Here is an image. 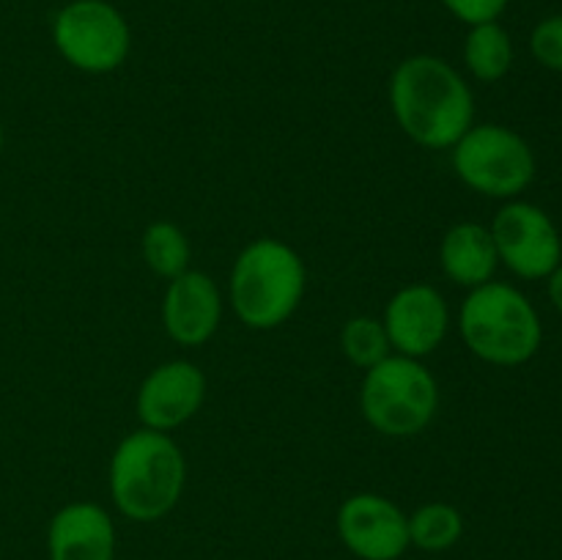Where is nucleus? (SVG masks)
Here are the masks:
<instances>
[{
  "instance_id": "nucleus-21",
  "label": "nucleus",
  "mask_w": 562,
  "mask_h": 560,
  "mask_svg": "<svg viewBox=\"0 0 562 560\" xmlns=\"http://www.w3.org/2000/svg\"><path fill=\"white\" fill-rule=\"evenodd\" d=\"M549 296H552L554 307L562 313V264H558V269L549 275Z\"/></svg>"
},
{
  "instance_id": "nucleus-3",
  "label": "nucleus",
  "mask_w": 562,
  "mask_h": 560,
  "mask_svg": "<svg viewBox=\"0 0 562 560\" xmlns=\"http://www.w3.org/2000/svg\"><path fill=\"white\" fill-rule=\"evenodd\" d=\"M305 261L280 239L250 242L231 269V305L250 329H274L289 322L305 294Z\"/></svg>"
},
{
  "instance_id": "nucleus-12",
  "label": "nucleus",
  "mask_w": 562,
  "mask_h": 560,
  "mask_svg": "<svg viewBox=\"0 0 562 560\" xmlns=\"http://www.w3.org/2000/svg\"><path fill=\"white\" fill-rule=\"evenodd\" d=\"M223 316L220 289L201 269H187L168 283L162 296L165 333L181 346H201L217 333Z\"/></svg>"
},
{
  "instance_id": "nucleus-7",
  "label": "nucleus",
  "mask_w": 562,
  "mask_h": 560,
  "mask_svg": "<svg viewBox=\"0 0 562 560\" xmlns=\"http://www.w3.org/2000/svg\"><path fill=\"white\" fill-rule=\"evenodd\" d=\"M53 42L60 58L88 75H108L132 47L124 14L108 0H71L55 14Z\"/></svg>"
},
{
  "instance_id": "nucleus-4",
  "label": "nucleus",
  "mask_w": 562,
  "mask_h": 560,
  "mask_svg": "<svg viewBox=\"0 0 562 560\" xmlns=\"http://www.w3.org/2000/svg\"><path fill=\"white\" fill-rule=\"evenodd\" d=\"M461 338L472 355L492 366H521L538 351L541 318L521 291L508 283L477 285L459 313Z\"/></svg>"
},
{
  "instance_id": "nucleus-13",
  "label": "nucleus",
  "mask_w": 562,
  "mask_h": 560,
  "mask_svg": "<svg viewBox=\"0 0 562 560\" xmlns=\"http://www.w3.org/2000/svg\"><path fill=\"white\" fill-rule=\"evenodd\" d=\"M113 522L97 503H71L53 516L49 525L53 560H113Z\"/></svg>"
},
{
  "instance_id": "nucleus-5",
  "label": "nucleus",
  "mask_w": 562,
  "mask_h": 560,
  "mask_svg": "<svg viewBox=\"0 0 562 560\" xmlns=\"http://www.w3.org/2000/svg\"><path fill=\"white\" fill-rule=\"evenodd\" d=\"M437 406V379L415 357L390 355L366 371L360 410L379 434L415 437L434 421Z\"/></svg>"
},
{
  "instance_id": "nucleus-15",
  "label": "nucleus",
  "mask_w": 562,
  "mask_h": 560,
  "mask_svg": "<svg viewBox=\"0 0 562 560\" xmlns=\"http://www.w3.org/2000/svg\"><path fill=\"white\" fill-rule=\"evenodd\" d=\"M464 60L467 69L481 82L503 80L514 64V44H510L508 31L499 22L472 25L464 42Z\"/></svg>"
},
{
  "instance_id": "nucleus-11",
  "label": "nucleus",
  "mask_w": 562,
  "mask_h": 560,
  "mask_svg": "<svg viewBox=\"0 0 562 560\" xmlns=\"http://www.w3.org/2000/svg\"><path fill=\"white\" fill-rule=\"evenodd\" d=\"M346 547L366 560H395L409 547V519L382 494H355L338 511Z\"/></svg>"
},
{
  "instance_id": "nucleus-18",
  "label": "nucleus",
  "mask_w": 562,
  "mask_h": 560,
  "mask_svg": "<svg viewBox=\"0 0 562 560\" xmlns=\"http://www.w3.org/2000/svg\"><path fill=\"white\" fill-rule=\"evenodd\" d=\"M340 349L349 357V362H355L357 368H373L390 357V338L387 329H384L382 318L373 316H355L344 324V333H340Z\"/></svg>"
},
{
  "instance_id": "nucleus-17",
  "label": "nucleus",
  "mask_w": 562,
  "mask_h": 560,
  "mask_svg": "<svg viewBox=\"0 0 562 560\" xmlns=\"http://www.w3.org/2000/svg\"><path fill=\"white\" fill-rule=\"evenodd\" d=\"M461 514L448 503H428L415 511L409 519V541H415L420 549L439 552L459 541L461 536Z\"/></svg>"
},
{
  "instance_id": "nucleus-6",
  "label": "nucleus",
  "mask_w": 562,
  "mask_h": 560,
  "mask_svg": "<svg viewBox=\"0 0 562 560\" xmlns=\"http://www.w3.org/2000/svg\"><path fill=\"white\" fill-rule=\"evenodd\" d=\"M456 176L488 198H514L536 176L532 148L499 124H472L453 146Z\"/></svg>"
},
{
  "instance_id": "nucleus-14",
  "label": "nucleus",
  "mask_w": 562,
  "mask_h": 560,
  "mask_svg": "<svg viewBox=\"0 0 562 560\" xmlns=\"http://www.w3.org/2000/svg\"><path fill=\"white\" fill-rule=\"evenodd\" d=\"M439 261L445 275L453 283L477 289L488 283L497 272V245L492 239V231L477 223H459L442 236L439 245Z\"/></svg>"
},
{
  "instance_id": "nucleus-19",
  "label": "nucleus",
  "mask_w": 562,
  "mask_h": 560,
  "mask_svg": "<svg viewBox=\"0 0 562 560\" xmlns=\"http://www.w3.org/2000/svg\"><path fill=\"white\" fill-rule=\"evenodd\" d=\"M532 55L547 69L562 71V14L538 22L530 38Z\"/></svg>"
},
{
  "instance_id": "nucleus-16",
  "label": "nucleus",
  "mask_w": 562,
  "mask_h": 560,
  "mask_svg": "<svg viewBox=\"0 0 562 560\" xmlns=\"http://www.w3.org/2000/svg\"><path fill=\"white\" fill-rule=\"evenodd\" d=\"M143 258L159 278H179L190 269V242L170 220H157L143 234Z\"/></svg>"
},
{
  "instance_id": "nucleus-22",
  "label": "nucleus",
  "mask_w": 562,
  "mask_h": 560,
  "mask_svg": "<svg viewBox=\"0 0 562 560\" xmlns=\"http://www.w3.org/2000/svg\"><path fill=\"white\" fill-rule=\"evenodd\" d=\"M5 146V130H3V121H0V152H3Z\"/></svg>"
},
{
  "instance_id": "nucleus-10",
  "label": "nucleus",
  "mask_w": 562,
  "mask_h": 560,
  "mask_svg": "<svg viewBox=\"0 0 562 560\" xmlns=\"http://www.w3.org/2000/svg\"><path fill=\"white\" fill-rule=\"evenodd\" d=\"M390 346L404 357L431 355L448 335L450 311L445 296L428 283L404 285L384 307L382 318Z\"/></svg>"
},
{
  "instance_id": "nucleus-8",
  "label": "nucleus",
  "mask_w": 562,
  "mask_h": 560,
  "mask_svg": "<svg viewBox=\"0 0 562 560\" xmlns=\"http://www.w3.org/2000/svg\"><path fill=\"white\" fill-rule=\"evenodd\" d=\"M497 256L519 278H549L558 269L562 245L549 214L532 203L514 201L497 212L492 223Z\"/></svg>"
},
{
  "instance_id": "nucleus-2",
  "label": "nucleus",
  "mask_w": 562,
  "mask_h": 560,
  "mask_svg": "<svg viewBox=\"0 0 562 560\" xmlns=\"http://www.w3.org/2000/svg\"><path fill=\"white\" fill-rule=\"evenodd\" d=\"M187 461L165 432L137 428L126 434L110 459V494L121 514L151 522L168 514L184 492Z\"/></svg>"
},
{
  "instance_id": "nucleus-1",
  "label": "nucleus",
  "mask_w": 562,
  "mask_h": 560,
  "mask_svg": "<svg viewBox=\"0 0 562 560\" xmlns=\"http://www.w3.org/2000/svg\"><path fill=\"white\" fill-rule=\"evenodd\" d=\"M390 108L404 135L423 148H453L475 119L470 86L437 55H412L395 66Z\"/></svg>"
},
{
  "instance_id": "nucleus-20",
  "label": "nucleus",
  "mask_w": 562,
  "mask_h": 560,
  "mask_svg": "<svg viewBox=\"0 0 562 560\" xmlns=\"http://www.w3.org/2000/svg\"><path fill=\"white\" fill-rule=\"evenodd\" d=\"M442 5L467 25H483V22H497L508 0H442Z\"/></svg>"
},
{
  "instance_id": "nucleus-9",
  "label": "nucleus",
  "mask_w": 562,
  "mask_h": 560,
  "mask_svg": "<svg viewBox=\"0 0 562 560\" xmlns=\"http://www.w3.org/2000/svg\"><path fill=\"white\" fill-rule=\"evenodd\" d=\"M206 399V377L190 360H170L154 368L137 390V417L143 428L173 432L198 415Z\"/></svg>"
}]
</instances>
